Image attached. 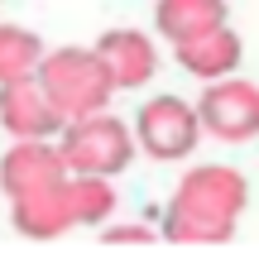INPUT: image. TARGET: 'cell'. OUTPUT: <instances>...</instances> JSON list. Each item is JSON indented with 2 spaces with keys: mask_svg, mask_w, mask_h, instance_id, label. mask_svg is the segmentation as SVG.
I'll list each match as a JSON object with an SVG mask.
<instances>
[{
  "mask_svg": "<svg viewBox=\"0 0 259 254\" xmlns=\"http://www.w3.org/2000/svg\"><path fill=\"white\" fill-rule=\"evenodd\" d=\"M92 48L106 63L115 91H139V86H149L154 72H158V43L144 29H106Z\"/></svg>",
  "mask_w": 259,
  "mask_h": 254,
  "instance_id": "52a82bcc",
  "label": "cell"
},
{
  "mask_svg": "<svg viewBox=\"0 0 259 254\" xmlns=\"http://www.w3.org/2000/svg\"><path fill=\"white\" fill-rule=\"evenodd\" d=\"M231 19V5L226 0H158L154 5V29L168 43H183V38H197L206 29L226 24Z\"/></svg>",
  "mask_w": 259,
  "mask_h": 254,
  "instance_id": "8fae6325",
  "label": "cell"
},
{
  "mask_svg": "<svg viewBox=\"0 0 259 254\" xmlns=\"http://www.w3.org/2000/svg\"><path fill=\"white\" fill-rule=\"evenodd\" d=\"M250 207V182L240 168L226 163H202L192 168L183 182L173 187L163 207V230L158 235L168 245H187V249H206V245H231L240 216Z\"/></svg>",
  "mask_w": 259,
  "mask_h": 254,
  "instance_id": "6da1fadb",
  "label": "cell"
},
{
  "mask_svg": "<svg viewBox=\"0 0 259 254\" xmlns=\"http://www.w3.org/2000/svg\"><path fill=\"white\" fill-rule=\"evenodd\" d=\"M173 58L183 72L202 77V82H216V77H231L235 67H240L245 58V38L231 29V19L216 29H206V34L197 38H183V43H173Z\"/></svg>",
  "mask_w": 259,
  "mask_h": 254,
  "instance_id": "30bf717a",
  "label": "cell"
},
{
  "mask_svg": "<svg viewBox=\"0 0 259 254\" xmlns=\"http://www.w3.org/2000/svg\"><path fill=\"white\" fill-rule=\"evenodd\" d=\"M0 130L10 139H58L63 111L44 96V86L34 77L0 82Z\"/></svg>",
  "mask_w": 259,
  "mask_h": 254,
  "instance_id": "8992f818",
  "label": "cell"
},
{
  "mask_svg": "<svg viewBox=\"0 0 259 254\" xmlns=\"http://www.w3.org/2000/svg\"><path fill=\"white\" fill-rule=\"evenodd\" d=\"M197 120H202V134L221 144H250L259 134V86L235 72L206 82L202 101H197Z\"/></svg>",
  "mask_w": 259,
  "mask_h": 254,
  "instance_id": "5b68a950",
  "label": "cell"
},
{
  "mask_svg": "<svg viewBox=\"0 0 259 254\" xmlns=\"http://www.w3.org/2000/svg\"><path fill=\"white\" fill-rule=\"evenodd\" d=\"M44 38L24 24H0V82H19V77H34L44 63Z\"/></svg>",
  "mask_w": 259,
  "mask_h": 254,
  "instance_id": "4fadbf2b",
  "label": "cell"
},
{
  "mask_svg": "<svg viewBox=\"0 0 259 254\" xmlns=\"http://www.w3.org/2000/svg\"><path fill=\"white\" fill-rule=\"evenodd\" d=\"M67 192H72L77 226H106V221H115V211H120L115 178H101V173H67Z\"/></svg>",
  "mask_w": 259,
  "mask_h": 254,
  "instance_id": "7c38bea8",
  "label": "cell"
},
{
  "mask_svg": "<svg viewBox=\"0 0 259 254\" xmlns=\"http://www.w3.org/2000/svg\"><path fill=\"white\" fill-rule=\"evenodd\" d=\"M58 149H63L67 173H101V178H115L135 163L139 144L135 130L125 120H115L111 111H92L77 115V120H63L58 130Z\"/></svg>",
  "mask_w": 259,
  "mask_h": 254,
  "instance_id": "3957f363",
  "label": "cell"
},
{
  "mask_svg": "<svg viewBox=\"0 0 259 254\" xmlns=\"http://www.w3.org/2000/svg\"><path fill=\"white\" fill-rule=\"evenodd\" d=\"M10 221L24 240H63L67 230L77 226V211H72V192L63 182H48V187H34L24 197H10Z\"/></svg>",
  "mask_w": 259,
  "mask_h": 254,
  "instance_id": "ba28073f",
  "label": "cell"
},
{
  "mask_svg": "<svg viewBox=\"0 0 259 254\" xmlns=\"http://www.w3.org/2000/svg\"><path fill=\"white\" fill-rule=\"evenodd\" d=\"M63 178H67V163L58 139H15L10 154L0 159V192L5 197H24V192L63 182Z\"/></svg>",
  "mask_w": 259,
  "mask_h": 254,
  "instance_id": "9c48e42d",
  "label": "cell"
},
{
  "mask_svg": "<svg viewBox=\"0 0 259 254\" xmlns=\"http://www.w3.org/2000/svg\"><path fill=\"white\" fill-rule=\"evenodd\" d=\"M130 130H135V144L158 163H178L202 144L197 106H187L183 96H149Z\"/></svg>",
  "mask_w": 259,
  "mask_h": 254,
  "instance_id": "277c9868",
  "label": "cell"
},
{
  "mask_svg": "<svg viewBox=\"0 0 259 254\" xmlns=\"http://www.w3.org/2000/svg\"><path fill=\"white\" fill-rule=\"evenodd\" d=\"M101 240L106 245H154V240H163V235H158L154 226H115V221H106Z\"/></svg>",
  "mask_w": 259,
  "mask_h": 254,
  "instance_id": "5bb4252c",
  "label": "cell"
},
{
  "mask_svg": "<svg viewBox=\"0 0 259 254\" xmlns=\"http://www.w3.org/2000/svg\"><path fill=\"white\" fill-rule=\"evenodd\" d=\"M34 82L44 86V96L63 111V120L106 111L111 96H115V82H111V72H106V63L96 58V48H72V43L44 53Z\"/></svg>",
  "mask_w": 259,
  "mask_h": 254,
  "instance_id": "7a4b0ae2",
  "label": "cell"
}]
</instances>
